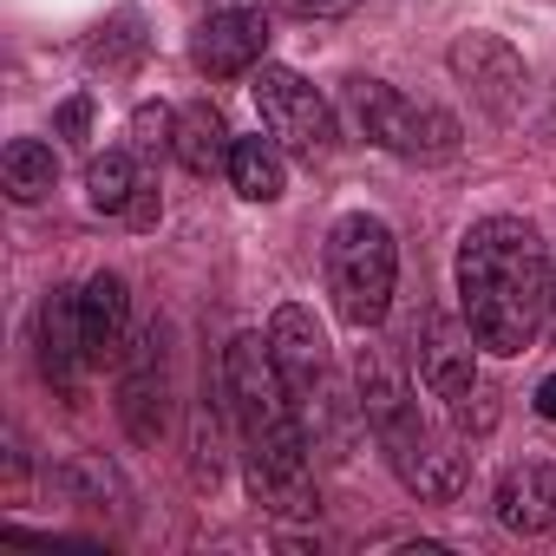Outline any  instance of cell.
I'll return each instance as SVG.
<instances>
[{
  "label": "cell",
  "mask_w": 556,
  "mask_h": 556,
  "mask_svg": "<svg viewBox=\"0 0 556 556\" xmlns=\"http://www.w3.org/2000/svg\"><path fill=\"white\" fill-rule=\"evenodd\" d=\"M497 523L517 536L556 530V465H517L497 478Z\"/></svg>",
  "instance_id": "5bb4252c"
},
{
  "label": "cell",
  "mask_w": 556,
  "mask_h": 556,
  "mask_svg": "<svg viewBox=\"0 0 556 556\" xmlns=\"http://www.w3.org/2000/svg\"><path fill=\"white\" fill-rule=\"evenodd\" d=\"M289 14H302V21H334V14H348L354 0H282Z\"/></svg>",
  "instance_id": "ffe728a7"
},
{
  "label": "cell",
  "mask_w": 556,
  "mask_h": 556,
  "mask_svg": "<svg viewBox=\"0 0 556 556\" xmlns=\"http://www.w3.org/2000/svg\"><path fill=\"white\" fill-rule=\"evenodd\" d=\"M268 354H275V367H282V380H289L302 419H315L321 400H328V334H321V321H315L302 302L275 308V321H268Z\"/></svg>",
  "instance_id": "9c48e42d"
},
{
  "label": "cell",
  "mask_w": 556,
  "mask_h": 556,
  "mask_svg": "<svg viewBox=\"0 0 556 556\" xmlns=\"http://www.w3.org/2000/svg\"><path fill=\"white\" fill-rule=\"evenodd\" d=\"M341 105L354 112L361 138L393 151V157H413V164H439L458 151V118L439 112V105H419L406 92H393L387 79H348L341 86Z\"/></svg>",
  "instance_id": "5b68a950"
},
{
  "label": "cell",
  "mask_w": 556,
  "mask_h": 556,
  "mask_svg": "<svg viewBox=\"0 0 556 556\" xmlns=\"http://www.w3.org/2000/svg\"><path fill=\"white\" fill-rule=\"evenodd\" d=\"M543 328L556 334V249H549V289H543Z\"/></svg>",
  "instance_id": "7402d4cb"
},
{
  "label": "cell",
  "mask_w": 556,
  "mask_h": 556,
  "mask_svg": "<svg viewBox=\"0 0 556 556\" xmlns=\"http://www.w3.org/2000/svg\"><path fill=\"white\" fill-rule=\"evenodd\" d=\"M282 144L275 138H236V151H229V184L249 197V203H275L282 197Z\"/></svg>",
  "instance_id": "2e32d148"
},
{
  "label": "cell",
  "mask_w": 556,
  "mask_h": 556,
  "mask_svg": "<svg viewBox=\"0 0 556 556\" xmlns=\"http://www.w3.org/2000/svg\"><path fill=\"white\" fill-rule=\"evenodd\" d=\"M268 53V21L255 8H223L190 34V60L203 79H236Z\"/></svg>",
  "instance_id": "8fae6325"
},
{
  "label": "cell",
  "mask_w": 556,
  "mask_h": 556,
  "mask_svg": "<svg viewBox=\"0 0 556 556\" xmlns=\"http://www.w3.org/2000/svg\"><path fill=\"white\" fill-rule=\"evenodd\" d=\"M536 413H543V419H556V374L536 387Z\"/></svg>",
  "instance_id": "603a6c76"
},
{
  "label": "cell",
  "mask_w": 556,
  "mask_h": 556,
  "mask_svg": "<svg viewBox=\"0 0 556 556\" xmlns=\"http://www.w3.org/2000/svg\"><path fill=\"white\" fill-rule=\"evenodd\" d=\"M131 151L138 157H177V112L170 105H138L131 112Z\"/></svg>",
  "instance_id": "d6986e66"
},
{
  "label": "cell",
  "mask_w": 556,
  "mask_h": 556,
  "mask_svg": "<svg viewBox=\"0 0 556 556\" xmlns=\"http://www.w3.org/2000/svg\"><path fill=\"white\" fill-rule=\"evenodd\" d=\"M79 328H86V361L92 367L125 361V328H131V289H125V275L99 268L92 282L79 289Z\"/></svg>",
  "instance_id": "4fadbf2b"
},
{
  "label": "cell",
  "mask_w": 556,
  "mask_h": 556,
  "mask_svg": "<svg viewBox=\"0 0 556 556\" xmlns=\"http://www.w3.org/2000/svg\"><path fill=\"white\" fill-rule=\"evenodd\" d=\"M0 177H8V197H14V203H40V197L53 190V177H60V157H53V144H40V138H14L8 157H0Z\"/></svg>",
  "instance_id": "ac0fdd59"
},
{
  "label": "cell",
  "mask_w": 556,
  "mask_h": 556,
  "mask_svg": "<svg viewBox=\"0 0 556 556\" xmlns=\"http://www.w3.org/2000/svg\"><path fill=\"white\" fill-rule=\"evenodd\" d=\"M229 151H236V138H229V125H223V112L210 99H197V105L177 112V164L184 170H197V177L229 170Z\"/></svg>",
  "instance_id": "9a60e30c"
},
{
  "label": "cell",
  "mask_w": 556,
  "mask_h": 556,
  "mask_svg": "<svg viewBox=\"0 0 556 556\" xmlns=\"http://www.w3.org/2000/svg\"><path fill=\"white\" fill-rule=\"evenodd\" d=\"M393 282H400V249H393V229L367 210L341 216L328 229V295H334V315L348 328H380L387 308H393Z\"/></svg>",
  "instance_id": "277c9868"
},
{
  "label": "cell",
  "mask_w": 556,
  "mask_h": 556,
  "mask_svg": "<svg viewBox=\"0 0 556 556\" xmlns=\"http://www.w3.org/2000/svg\"><path fill=\"white\" fill-rule=\"evenodd\" d=\"M118 419L138 445H157L170 432V334L157 321L118 361Z\"/></svg>",
  "instance_id": "ba28073f"
},
{
  "label": "cell",
  "mask_w": 556,
  "mask_h": 556,
  "mask_svg": "<svg viewBox=\"0 0 556 556\" xmlns=\"http://www.w3.org/2000/svg\"><path fill=\"white\" fill-rule=\"evenodd\" d=\"M223 406L236 419L242 471L262 510L315 517V471H308V419L268 354V334H236L223 348Z\"/></svg>",
  "instance_id": "6da1fadb"
},
{
  "label": "cell",
  "mask_w": 556,
  "mask_h": 556,
  "mask_svg": "<svg viewBox=\"0 0 556 556\" xmlns=\"http://www.w3.org/2000/svg\"><path fill=\"white\" fill-rule=\"evenodd\" d=\"M40 374L60 387V393H73L79 387V374L92 367L86 361V328H79V289H53L47 302H40Z\"/></svg>",
  "instance_id": "7c38bea8"
},
{
  "label": "cell",
  "mask_w": 556,
  "mask_h": 556,
  "mask_svg": "<svg viewBox=\"0 0 556 556\" xmlns=\"http://www.w3.org/2000/svg\"><path fill=\"white\" fill-rule=\"evenodd\" d=\"M549 255L523 216H484L458 242V315L471 341L497 361L523 354L543 328Z\"/></svg>",
  "instance_id": "7a4b0ae2"
},
{
  "label": "cell",
  "mask_w": 556,
  "mask_h": 556,
  "mask_svg": "<svg viewBox=\"0 0 556 556\" xmlns=\"http://www.w3.org/2000/svg\"><path fill=\"white\" fill-rule=\"evenodd\" d=\"M138 190H144V177H138V151H105V157L86 164V197H92L99 216H131Z\"/></svg>",
  "instance_id": "e0dca14e"
},
{
  "label": "cell",
  "mask_w": 556,
  "mask_h": 556,
  "mask_svg": "<svg viewBox=\"0 0 556 556\" xmlns=\"http://www.w3.org/2000/svg\"><path fill=\"white\" fill-rule=\"evenodd\" d=\"M255 112H262V131L282 144L289 157H302V164H321V157H334V144H341L334 105H328L302 73H289V66H262V73H255Z\"/></svg>",
  "instance_id": "8992f818"
},
{
  "label": "cell",
  "mask_w": 556,
  "mask_h": 556,
  "mask_svg": "<svg viewBox=\"0 0 556 556\" xmlns=\"http://www.w3.org/2000/svg\"><path fill=\"white\" fill-rule=\"evenodd\" d=\"M452 73L465 79V92L491 112V118H517V105H523V60L504 47V40H491V34H458L452 40Z\"/></svg>",
  "instance_id": "30bf717a"
},
{
  "label": "cell",
  "mask_w": 556,
  "mask_h": 556,
  "mask_svg": "<svg viewBox=\"0 0 556 556\" xmlns=\"http://www.w3.org/2000/svg\"><path fill=\"white\" fill-rule=\"evenodd\" d=\"M471 348H478V341H471L465 315L432 308V315H426V334H419V387H426L432 400H445L458 426H478V432H484V426H491V406H484Z\"/></svg>",
  "instance_id": "52a82bcc"
},
{
  "label": "cell",
  "mask_w": 556,
  "mask_h": 556,
  "mask_svg": "<svg viewBox=\"0 0 556 556\" xmlns=\"http://www.w3.org/2000/svg\"><path fill=\"white\" fill-rule=\"evenodd\" d=\"M354 374H361V413H367V426H374L387 465L400 471V484H406L413 497H426V504L458 497V491H465V452H458L452 439H439V432L419 419V406H413L406 380L393 374V361H387L380 348H361V367H354Z\"/></svg>",
  "instance_id": "3957f363"
},
{
  "label": "cell",
  "mask_w": 556,
  "mask_h": 556,
  "mask_svg": "<svg viewBox=\"0 0 556 556\" xmlns=\"http://www.w3.org/2000/svg\"><path fill=\"white\" fill-rule=\"evenodd\" d=\"M86 118H92V112H86V99H73V105H60V131H66L73 144L86 138Z\"/></svg>",
  "instance_id": "44dd1931"
}]
</instances>
